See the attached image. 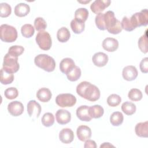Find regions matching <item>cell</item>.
Returning a JSON list of instances; mask_svg holds the SVG:
<instances>
[{
    "instance_id": "obj_37",
    "label": "cell",
    "mask_w": 148,
    "mask_h": 148,
    "mask_svg": "<svg viewBox=\"0 0 148 148\" xmlns=\"http://www.w3.org/2000/svg\"><path fill=\"white\" fill-rule=\"evenodd\" d=\"M34 27L39 32L43 31L47 27V23L42 17H36L34 21Z\"/></svg>"
},
{
    "instance_id": "obj_7",
    "label": "cell",
    "mask_w": 148,
    "mask_h": 148,
    "mask_svg": "<svg viewBox=\"0 0 148 148\" xmlns=\"http://www.w3.org/2000/svg\"><path fill=\"white\" fill-rule=\"evenodd\" d=\"M35 40L38 46L42 50H49L51 47V38L47 31L39 32L36 36Z\"/></svg>"
},
{
    "instance_id": "obj_19",
    "label": "cell",
    "mask_w": 148,
    "mask_h": 148,
    "mask_svg": "<svg viewBox=\"0 0 148 148\" xmlns=\"http://www.w3.org/2000/svg\"><path fill=\"white\" fill-rule=\"evenodd\" d=\"M75 66L74 61L71 58H65L60 63V69L62 73L66 75Z\"/></svg>"
},
{
    "instance_id": "obj_36",
    "label": "cell",
    "mask_w": 148,
    "mask_h": 148,
    "mask_svg": "<svg viewBox=\"0 0 148 148\" xmlns=\"http://www.w3.org/2000/svg\"><path fill=\"white\" fill-rule=\"evenodd\" d=\"M12 13L11 6L7 3H0V16L1 17H7Z\"/></svg>"
},
{
    "instance_id": "obj_15",
    "label": "cell",
    "mask_w": 148,
    "mask_h": 148,
    "mask_svg": "<svg viewBox=\"0 0 148 148\" xmlns=\"http://www.w3.org/2000/svg\"><path fill=\"white\" fill-rule=\"evenodd\" d=\"M109 60L108 56L104 53L98 52L95 53L92 57V61L94 64L98 67H102L106 65Z\"/></svg>"
},
{
    "instance_id": "obj_29",
    "label": "cell",
    "mask_w": 148,
    "mask_h": 148,
    "mask_svg": "<svg viewBox=\"0 0 148 148\" xmlns=\"http://www.w3.org/2000/svg\"><path fill=\"white\" fill-rule=\"evenodd\" d=\"M71 27L73 32L76 34H80L84 30V23L79 22L75 19H73L71 22Z\"/></svg>"
},
{
    "instance_id": "obj_34",
    "label": "cell",
    "mask_w": 148,
    "mask_h": 148,
    "mask_svg": "<svg viewBox=\"0 0 148 148\" xmlns=\"http://www.w3.org/2000/svg\"><path fill=\"white\" fill-rule=\"evenodd\" d=\"M54 123V117L51 113H46L42 117V123L46 127H51Z\"/></svg>"
},
{
    "instance_id": "obj_10",
    "label": "cell",
    "mask_w": 148,
    "mask_h": 148,
    "mask_svg": "<svg viewBox=\"0 0 148 148\" xmlns=\"http://www.w3.org/2000/svg\"><path fill=\"white\" fill-rule=\"evenodd\" d=\"M8 110L12 116L14 117L18 116L23 113L24 106L21 102L14 101L8 104Z\"/></svg>"
},
{
    "instance_id": "obj_35",
    "label": "cell",
    "mask_w": 148,
    "mask_h": 148,
    "mask_svg": "<svg viewBox=\"0 0 148 148\" xmlns=\"http://www.w3.org/2000/svg\"><path fill=\"white\" fill-rule=\"evenodd\" d=\"M121 101V98L120 95L115 94L110 95L107 99V103L109 106L111 107H115L118 106Z\"/></svg>"
},
{
    "instance_id": "obj_6",
    "label": "cell",
    "mask_w": 148,
    "mask_h": 148,
    "mask_svg": "<svg viewBox=\"0 0 148 148\" xmlns=\"http://www.w3.org/2000/svg\"><path fill=\"white\" fill-rule=\"evenodd\" d=\"M130 18L131 23L135 29L138 27L146 26L148 24L147 9H145L140 12H136Z\"/></svg>"
},
{
    "instance_id": "obj_3",
    "label": "cell",
    "mask_w": 148,
    "mask_h": 148,
    "mask_svg": "<svg viewBox=\"0 0 148 148\" xmlns=\"http://www.w3.org/2000/svg\"><path fill=\"white\" fill-rule=\"evenodd\" d=\"M34 63L37 66L48 72H53L56 67L54 58L46 54L36 56L34 58Z\"/></svg>"
},
{
    "instance_id": "obj_21",
    "label": "cell",
    "mask_w": 148,
    "mask_h": 148,
    "mask_svg": "<svg viewBox=\"0 0 148 148\" xmlns=\"http://www.w3.org/2000/svg\"><path fill=\"white\" fill-rule=\"evenodd\" d=\"M52 97V93L51 91L46 87L40 88L36 92L37 98L42 102H49Z\"/></svg>"
},
{
    "instance_id": "obj_1",
    "label": "cell",
    "mask_w": 148,
    "mask_h": 148,
    "mask_svg": "<svg viewBox=\"0 0 148 148\" xmlns=\"http://www.w3.org/2000/svg\"><path fill=\"white\" fill-rule=\"evenodd\" d=\"M76 92L81 97L91 102L99 99L101 95L99 88L87 81L82 82L77 86Z\"/></svg>"
},
{
    "instance_id": "obj_24",
    "label": "cell",
    "mask_w": 148,
    "mask_h": 148,
    "mask_svg": "<svg viewBox=\"0 0 148 148\" xmlns=\"http://www.w3.org/2000/svg\"><path fill=\"white\" fill-rule=\"evenodd\" d=\"M71 37V34L68 29L65 27L60 28L57 33V38L59 42L61 43L66 42Z\"/></svg>"
},
{
    "instance_id": "obj_20",
    "label": "cell",
    "mask_w": 148,
    "mask_h": 148,
    "mask_svg": "<svg viewBox=\"0 0 148 148\" xmlns=\"http://www.w3.org/2000/svg\"><path fill=\"white\" fill-rule=\"evenodd\" d=\"M135 131L137 136L141 138L148 136V122H140L138 123L135 127Z\"/></svg>"
},
{
    "instance_id": "obj_25",
    "label": "cell",
    "mask_w": 148,
    "mask_h": 148,
    "mask_svg": "<svg viewBox=\"0 0 148 148\" xmlns=\"http://www.w3.org/2000/svg\"><path fill=\"white\" fill-rule=\"evenodd\" d=\"M88 17V11L86 8H80L75 12V19L79 22L84 23Z\"/></svg>"
},
{
    "instance_id": "obj_2",
    "label": "cell",
    "mask_w": 148,
    "mask_h": 148,
    "mask_svg": "<svg viewBox=\"0 0 148 148\" xmlns=\"http://www.w3.org/2000/svg\"><path fill=\"white\" fill-rule=\"evenodd\" d=\"M104 23L106 29L112 34H118L122 31L121 22L117 20L113 12L107 11L104 13Z\"/></svg>"
},
{
    "instance_id": "obj_31",
    "label": "cell",
    "mask_w": 148,
    "mask_h": 148,
    "mask_svg": "<svg viewBox=\"0 0 148 148\" xmlns=\"http://www.w3.org/2000/svg\"><path fill=\"white\" fill-rule=\"evenodd\" d=\"M21 32L24 37L26 38H29L34 35L35 32V29L31 24H25L21 27Z\"/></svg>"
},
{
    "instance_id": "obj_5",
    "label": "cell",
    "mask_w": 148,
    "mask_h": 148,
    "mask_svg": "<svg viewBox=\"0 0 148 148\" xmlns=\"http://www.w3.org/2000/svg\"><path fill=\"white\" fill-rule=\"evenodd\" d=\"M2 66L3 69L7 73H14L17 72L20 68L18 57L13 56L8 53H6L3 57Z\"/></svg>"
},
{
    "instance_id": "obj_30",
    "label": "cell",
    "mask_w": 148,
    "mask_h": 148,
    "mask_svg": "<svg viewBox=\"0 0 148 148\" xmlns=\"http://www.w3.org/2000/svg\"><path fill=\"white\" fill-rule=\"evenodd\" d=\"M1 83L2 84L7 85L12 83L14 80V75L13 73H9L5 72L3 68L1 69Z\"/></svg>"
},
{
    "instance_id": "obj_40",
    "label": "cell",
    "mask_w": 148,
    "mask_h": 148,
    "mask_svg": "<svg viewBox=\"0 0 148 148\" xmlns=\"http://www.w3.org/2000/svg\"><path fill=\"white\" fill-rule=\"evenodd\" d=\"M95 22L97 28L102 31L106 29L105 23H104V13H100L95 16Z\"/></svg>"
},
{
    "instance_id": "obj_44",
    "label": "cell",
    "mask_w": 148,
    "mask_h": 148,
    "mask_svg": "<svg viewBox=\"0 0 148 148\" xmlns=\"http://www.w3.org/2000/svg\"><path fill=\"white\" fill-rule=\"evenodd\" d=\"M114 147V146L113 145H112V144H110V143H108V142H105L100 146V148H102V147Z\"/></svg>"
},
{
    "instance_id": "obj_33",
    "label": "cell",
    "mask_w": 148,
    "mask_h": 148,
    "mask_svg": "<svg viewBox=\"0 0 148 148\" xmlns=\"http://www.w3.org/2000/svg\"><path fill=\"white\" fill-rule=\"evenodd\" d=\"M128 97L132 101H139L142 99L143 94L140 90L138 88H132L128 92Z\"/></svg>"
},
{
    "instance_id": "obj_8",
    "label": "cell",
    "mask_w": 148,
    "mask_h": 148,
    "mask_svg": "<svg viewBox=\"0 0 148 148\" xmlns=\"http://www.w3.org/2000/svg\"><path fill=\"white\" fill-rule=\"evenodd\" d=\"M56 103L61 108L72 107L76 104V98L71 94H60L56 97Z\"/></svg>"
},
{
    "instance_id": "obj_28",
    "label": "cell",
    "mask_w": 148,
    "mask_h": 148,
    "mask_svg": "<svg viewBox=\"0 0 148 148\" xmlns=\"http://www.w3.org/2000/svg\"><path fill=\"white\" fill-rule=\"evenodd\" d=\"M82 72L80 68L77 66H75V67L69 71L66 75L67 79L71 82L77 81L81 76Z\"/></svg>"
},
{
    "instance_id": "obj_38",
    "label": "cell",
    "mask_w": 148,
    "mask_h": 148,
    "mask_svg": "<svg viewBox=\"0 0 148 148\" xmlns=\"http://www.w3.org/2000/svg\"><path fill=\"white\" fill-rule=\"evenodd\" d=\"M24 51V48L21 46L14 45L11 46L8 50V53L10 55L18 57L21 55Z\"/></svg>"
},
{
    "instance_id": "obj_41",
    "label": "cell",
    "mask_w": 148,
    "mask_h": 148,
    "mask_svg": "<svg viewBox=\"0 0 148 148\" xmlns=\"http://www.w3.org/2000/svg\"><path fill=\"white\" fill-rule=\"evenodd\" d=\"M121 25L122 29L127 31H132L134 29H135V28L133 27L131 23L130 18L127 16H125L123 18L122 21L121 22Z\"/></svg>"
},
{
    "instance_id": "obj_39",
    "label": "cell",
    "mask_w": 148,
    "mask_h": 148,
    "mask_svg": "<svg viewBox=\"0 0 148 148\" xmlns=\"http://www.w3.org/2000/svg\"><path fill=\"white\" fill-rule=\"evenodd\" d=\"M18 95V90L15 87H9L6 88L4 92L5 97L8 99H13L17 97Z\"/></svg>"
},
{
    "instance_id": "obj_13",
    "label": "cell",
    "mask_w": 148,
    "mask_h": 148,
    "mask_svg": "<svg viewBox=\"0 0 148 148\" xmlns=\"http://www.w3.org/2000/svg\"><path fill=\"white\" fill-rule=\"evenodd\" d=\"M57 122L61 125H64L70 122L71 120V114L67 110L59 109L56 113Z\"/></svg>"
},
{
    "instance_id": "obj_17",
    "label": "cell",
    "mask_w": 148,
    "mask_h": 148,
    "mask_svg": "<svg viewBox=\"0 0 148 148\" xmlns=\"http://www.w3.org/2000/svg\"><path fill=\"white\" fill-rule=\"evenodd\" d=\"M102 47L109 52H113L119 47V42L113 38H106L102 42Z\"/></svg>"
},
{
    "instance_id": "obj_18",
    "label": "cell",
    "mask_w": 148,
    "mask_h": 148,
    "mask_svg": "<svg viewBox=\"0 0 148 148\" xmlns=\"http://www.w3.org/2000/svg\"><path fill=\"white\" fill-rule=\"evenodd\" d=\"M89 106L87 105H82L76 109V116L77 118L83 121H90L92 118L88 113Z\"/></svg>"
},
{
    "instance_id": "obj_22",
    "label": "cell",
    "mask_w": 148,
    "mask_h": 148,
    "mask_svg": "<svg viewBox=\"0 0 148 148\" xmlns=\"http://www.w3.org/2000/svg\"><path fill=\"white\" fill-rule=\"evenodd\" d=\"M30 12V7L25 3H20L14 8V14L16 16L22 17L26 16Z\"/></svg>"
},
{
    "instance_id": "obj_43",
    "label": "cell",
    "mask_w": 148,
    "mask_h": 148,
    "mask_svg": "<svg viewBox=\"0 0 148 148\" xmlns=\"http://www.w3.org/2000/svg\"><path fill=\"white\" fill-rule=\"evenodd\" d=\"M84 147V148H96L97 145L94 140L87 139L85 141Z\"/></svg>"
},
{
    "instance_id": "obj_4",
    "label": "cell",
    "mask_w": 148,
    "mask_h": 148,
    "mask_svg": "<svg viewBox=\"0 0 148 148\" xmlns=\"http://www.w3.org/2000/svg\"><path fill=\"white\" fill-rule=\"evenodd\" d=\"M0 38L4 42L12 43L17 38V31L16 29L8 24H2L0 27Z\"/></svg>"
},
{
    "instance_id": "obj_32",
    "label": "cell",
    "mask_w": 148,
    "mask_h": 148,
    "mask_svg": "<svg viewBox=\"0 0 148 148\" xmlns=\"http://www.w3.org/2000/svg\"><path fill=\"white\" fill-rule=\"evenodd\" d=\"M138 47L140 51L143 53H147V30H146L145 34L142 35L138 40Z\"/></svg>"
},
{
    "instance_id": "obj_12",
    "label": "cell",
    "mask_w": 148,
    "mask_h": 148,
    "mask_svg": "<svg viewBox=\"0 0 148 148\" xmlns=\"http://www.w3.org/2000/svg\"><path fill=\"white\" fill-rule=\"evenodd\" d=\"M138 71L135 66L133 65H128L124 67L123 69L122 75L127 81H132L138 76Z\"/></svg>"
},
{
    "instance_id": "obj_23",
    "label": "cell",
    "mask_w": 148,
    "mask_h": 148,
    "mask_svg": "<svg viewBox=\"0 0 148 148\" xmlns=\"http://www.w3.org/2000/svg\"><path fill=\"white\" fill-rule=\"evenodd\" d=\"M88 113L92 119H98L103 116L104 110L101 105H95L89 107Z\"/></svg>"
},
{
    "instance_id": "obj_14",
    "label": "cell",
    "mask_w": 148,
    "mask_h": 148,
    "mask_svg": "<svg viewBox=\"0 0 148 148\" xmlns=\"http://www.w3.org/2000/svg\"><path fill=\"white\" fill-rule=\"evenodd\" d=\"M91 130L90 127L87 125H82L77 127L76 134L78 139L82 142H84L89 139L91 136Z\"/></svg>"
},
{
    "instance_id": "obj_16",
    "label": "cell",
    "mask_w": 148,
    "mask_h": 148,
    "mask_svg": "<svg viewBox=\"0 0 148 148\" xmlns=\"http://www.w3.org/2000/svg\"><path fill=\"white\" fill-rule=\"evenodd\" d=\"M59 139L63 143H70L74 139L73 132L70 128H63L60 132Z\"/></svg>"
},
{
    "instance_id": "obj_27",
    "label": "cell",
    "mask_w": 148,
    "mask_h": 148,
    "mask_svg": "<svg viewBox=\"0 0 148 148\" xmlns=\"http://www.w3.org/2000/svg\"><path fill=\"white\" fill-rule=\"evenodd\" d=\"M136 105L131 102L126 101L121 105L122 111L127 115L130 116L134 114L136 112Z\"/></svg>"
},
{
    "instance_id": "obj_42",
    "label": "cell",
    "mask_w": 148,
    "mask_h": 148,
    "mask_svg": "<svg viewBox=\"0 0 148 148\" xmlns=\"http://www.w3.org/2000/svg\"><path fill=\"white\" fill-rule=\"evenodd\" d=\"M140 69L142 73H147L148 72V58L145 57L140 62Z\"/></svg>"
},
{
    "instance_id": "obj_11",
    "label": "cell",
    "mask_w": 148,
    "mask_h": 148,
    "mask_svg": "<svg viewBox=\"0 0 148 148\" xmlns=\"http://www.w3.org/2000/svg\"><path fill=\"white\" fill-rule=\"evenodd\" d=\"M110 3V0H95L91 5L90 9L93 13L98 14L108 8Z\"/></svg>"
},
{
    "instance_id": "obj_26",
    "label": "cell",
    "mask_w": 148,
    "mask_h": 148,
    "mask_svg": "<svg viewBox=\"0 0 148 148\" xmlns=\"http://www.w3.org/2000/svg\"><path fill=\"white\" fill-rule=\"evenodd\" d=\"M124 120V117L120 112H113L110 117V122L113 126L120 125Z\"/></svg>"
},
{
    "instance_id": "obj_9",
    "label": "cell",
    "mask_w": 148,
    "mask_h": 148,
    "mask_svg": "<svg viewBox=\"0 0 148 148\" xmlns=\"http://www.w3.org/2000/svg\"><path fill=\"white\" fill-rule=\"evenodd\" d=\"M40 104L35 100H31L27 104V112L29 116L32 119L38 118L41 112Z\"/></svg>"
}]
</instances>
